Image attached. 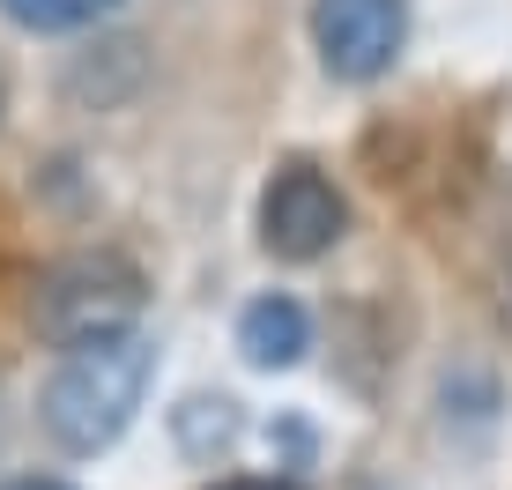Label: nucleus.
<instances>
[{"instance_id":"obj_2","label":"nucleus","mask_w":512,"mask_h":490,"mask_svg":"<svg viewBox=\"0 0 512 490\" xmlns=\"http://www.w3.org/2000/svg\"><path fill=\"white\" fill-rule=\"evenodd\" d=\"M38 335L75 349V342H104V335H127L141 320V268L119 253H75L60 268H45L38 283Z\"/></svg>"},{"instance_id":"obj_5","label":"nucleus","mask_w":512,"mask_h":490,"mask_svg":"<svg viewBox=\"0 0 512 490\" xmlns=\"http://www.w3.org/2000/svg\"><path fill=\"white\" fill-rule=\"evenodd\" d=\"M238 349H245V364H260V372H290V364L312 349L305 305H297V297H260V305H245Z\"/></svg>"},{"instance_id":"obj_8","label":"nucleus","mask_w":512,"mask_h":490,"mask_svg":"<svg viewBox=\"0 0 512 490\" xmlns=\"http://www.w3.org/2000/svg\"><path fill=\"white\" fill-rule=\"evenodd\" d=\"M0 490H67V483H52V476H15V483H0Z\"/></svg>"},{"instance_id":"obj_1","label":"nucleus","mask_w":512,"mask_h":490,"mask_svg":"<svg viewBox=\"0 0 512 490\" xmlns=\"http://www.w3.org/2000/svg\"><path fill=\"white\" fill-rule=\"evenodd\" d=\"M156 372V349L134 335H104V342H75L60 357V372L45 379V431L67 453H97L127 431V416L141 409Z\"/></svg>"},{"instance_id":"obj_4","label":"nucleus","mask_w":512,"mask_h":490,"mask_svg":"<svg viewBox=\"0 0 512 490\" xmlns=\"http://www.w3.org/2000/svg\"><path fill=\"white\" fill-rule=\"evenodd\" d=\"M342 223H349L342 194H334V179L312 171V164H282L268 201H260V238H268V253H282V260H320L327 245L342 238Z\"/></svg>"},{"instance_id":"obj_7","label":"nucleus","mask_w":512,"mask_h":490,"mask_svg":"<svg viewBox=\"0 0 512 490\" xmlns=\"http://www.w3.org/2000/svg\"><path fill=\"white\" fill-rule=\"evenodd\" d=\"M0 8L23 30H75V23H97L104 8H119V0H0Z\"/></svg>"},{"instance_id":"obj_3","label":"nucleus","mask_w":512,"mask_h":490,"mask_svg":"<svg viewBox=\"0 0 512 490\" xmlns=\"http://www.w3.org/2000/svg\"><path fill=\"white\" fill-rule=\"evenodd\" d=\"M401 38H409V0H312V45L342 82L386 75Z\"/></svg>"},{"instance_id":"obj_9","label":"nucleus","mask_w":512,"mask_h":490,"mask_svg":"<svg viewBox=\"0 0 512 490\" xmlns=\"http://www.w3.org/2000/svg\"><path fill=\"white\" fill-rule=\"evenodd\" d=\"M223 490H297V483H268V476H253V483H223Z\"/></svg>"},{"instance_id":"obj_6","label":"nucleus","mask_w":512,"mask_h":490,"mask_svg":"<svg viewBox=\"0 0 512 490\" xmlns=\"http://www.w3.org/2000/svg\"><path fill=\"white\" fill-rule=\"evenodd\" d=\"M231 439H238V409H231L223 394H216V401L193 394L186 409H179V446H186V453H223Z\"/></svg>"}]
</instances>
